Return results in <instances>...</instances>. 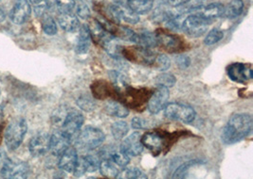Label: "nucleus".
Returning <instances> with one entry per match:
<instances>
[{
    "label": "nucleus",
    "mask_w": 253,
    "mask_h": 179,
    "mask_svg": "<svg viewBox=\"0 0 253 179\" xmlns=\"http://www.w3.org/2000/svg\"><path fill=\"white\" fill-rule=\"evenodd\" d=\"M253 117L248 113L233 114L222 132V142L225 145H234L243 141L252 133Z\"/></svg>",
    "instance_id": "nucleus-1"
},
{
    "label": "nucleus",
    "mask_w": 253,
    "mask_h": 179,
    "mask_svg": "<svg viewBox=\"0 0 253 179\" xmlns=\"http://www.w3.org/2000/svg\"><path fill=\"white\" fill-rule=\"evenodd\" d=\"M28 132V123L23 117H15L4 131V144L9 151L17 150Z\"/></svg>",
    "instance_id": "nucleus-2"
},
{
    "label": "nucleus",
    "mask_w": 253,
    "mask_h": 179,
    "mask_svg": "<svg viewBox=\"0 0 253 179\" xmlns=\"http://www.w3.org/2000/svg\"><path fill=\"white\" fill-rule=\"evenodd\" d=\"M105 135L97 127L86 126L76 136V144L85 150H94L104 144Z\"/></svg>",
    "instance_id": "nucleus-3"
},
{
    "label": "nucleus",
    "mask_w": 253,
    "mask_h": 179,
    "mask_svg": "<svg viewBox=\"0 0 253 179\" xmlns=\"http://www.w3.org/2000/svg\"><path fill=\"white\" fill-rule=\"evenodd\" d=\"M164 114L166 118L170 120L180 121L185 123L194 122L196 117L194 108L181 103H170L166 105L164 108Z\"/></svg>",
    "instance_id": "nucleus-4"
},
{
    "label": "nucleus",
    "mask_w": 253,
    "mask_h": 179,
    "mask_svg": "<svg viewBox=\"0 0 253 179\" xmlns=\"http://www.w3.org/2000/svg\"><path fill=\"white\" fill-rule=\"evenodd\" d=\"M211 23V21L196 12L185 18L183 22L181 23V29L190 37L199 38L207 32Z\"/></svg>",
    "instance_id": "nucleus-5"
},
{
    "label": "nucleus",
    "mask_w": 253,
    "mask_h": 179,
    "mask_svg": "<svg viewBox=\"0 0 253 179\" xmlns=\"http://www.w3.org/2000/svg\"><path fill=\"white\" fill-rule=\"evenodd\" d=\"M84 121V118L82 112L77 110H71L66 113L64 121L61 125V129L66 134L69 135L71 140H73V138L76 137L80 132Z\"/></svg>",
    "instance_id": "nucleus-6"
},
{
    "label": "nucleus",
    "mask_w": 253,
    "mask_h": 179,
    "mask_svg": "<svg viewBox=\"0 0 253 179\" xmlns=\"http://www.w3.org/2000/svg\"><path fill=\"white\" fill-rule=\"evenodd\" d=\"M227 74L230 79L236 83L245 84L253 79V68L249 64L234 62L227 68Z\"/></svg>",
    "instance_id": "nucleus-7"
},
{
    "label": "nucleus",
    "mask_w": 253,
    "mask_h": 179,
    "mask_svg": "<svg viewBox=\"0 0 253 179\" xmlns=\"http://www.w3.org/2000/svg\"><path fill=\"white\" fill-rule=\"evenodd\" d=\"M50 135L46 132H40L35 135L29 143V151L33 157H40L49 151Z\"/></svg>",
    "instance_id": "nucleus-8"
},
{
    "label": "nucleus",
    "mask_w": 253,
    "mask_h": 179,
    "mask_svg": "<svg viewBox=\"0 0 253 179\" xmlns=\"http://www.w3.org/2000/svg\"><path fill=\"white\" fill-rule=\"evenodd\" d=\"M32 14V7L29 0H16L10 11V19L15 25H23Z\"/></svg>",
    "instance_id": "nucleus-9"
},
{
    "label": "nucleus",
    "mask_w": 253,
    "mask_h": 179,
    "mask_svg": "<svg viewBox=\"0 0 253 179\" xmlns=\"http://www.w3.org/2000/svg\"><path fill=\"white\" fill-rule=\"evenodd\" d=\"M170 92L169 90L166 87L159 86V88L156 90L152 96L150 97L147 105V110L151 114H158L164 110L166 107L168 100H169Z\"/></svg>",
    "instance_id": "nucleus-10"
},
{
    "label": "nucleus",
    "mask_w": 253,
    "mask_h": 179,
    "mask_svg": "<svg viewBox=\"0 0 253 179\" xmlns=\"http://www.w3.org/2000/svg\"><path fill=\"white\" fill-rule=\"evenodd\" d=\"M101 163L100 157L93 155H86L78 157L76 167L73 171V175L76 178H80L85 173H94L99 170Z\"/></svg>",
    "instance_id": "nucleus-11"
},
{
    "label": "nucleus",
    "mask_w": 253,
    "mask_h": 179,
    "mask_svg": "<svg viewBox=\"0 0 253 179\" xmlns=\"http://www.w3.org/2000/svg\"><path fill=\"white\" fill-rule=\"evenodd\" d=\"M124 53L132 60L145 65H153L155 58L157 56V54L151 51L148 47H144L142 45L128 49L126 52L124 51Z\"/></svg>",
    "instance_id": "nucleus-12"
},
{
    "label": "nucleus",
    "mask_w": 253,
    "mask_h": 179,
    "mask_svg": "<svg viewBox=\"0 0 253 179\" xmlns=\"http://www.w3.org/2000/svg\"><path fill=\"white\" fill-rule=\"evenodd\" d=\"M140 138L141 135L139 134V132H134L129 135L123 141L120 149L129 157H138L142 153L143 150Z\"/></svg>",
    "instance_id": "nucleus-13"
},
{
    "label": "nucleus",
    "mask_w": 253,
    "mask_h": 179,
    "mask_svg": "<svg viewBox=\"0 0 253 179\" xmlns=\"http://www.w3.org/2000/svg\"><path fill=\"white\" fill-rule=\"evenodd\" d=\"M71 141V138L62 129L56 130L53 134L50 135L49 151H51L54 156L59 157L69 147Z\"/></svg>",
    "instance_id": "nucleus-14"
},
{
    "label": "nucleus",
    "mask_w": 253,
    "mask_h": 179,
    "mask_svg": "<svg viewBox=\"0 0 253 179\" xmlns=\"http://www.w3.org/2000/svg\"><path fill=\"white\" fill-rule=\"evenodd\" d=\"M30 165L25 161H12L8 165L5 172L1 175L3 179H27L30 176Z\"/></svg>",
    "instance_id": "nucleus-15"
},
{
    "label": "nucleus",
    "mask_w": 253,
    "mask_h": 179,
    "mask_svg": "<svg viewBox=\"0 0 253 179\" xmlns=\"http://www.w3.org/2000/svg\"><path fill=\"white\" fill-rule=\"evenodd\" d=\"M78 153L75 147L69 146L60 156L58 160L59 168L67 173H73L78 161Z\"/></svg>",
    "instance_id": "nucleus-16"
},
{
    "label": "nucleus",
    "mask_w": 253,
    "mask_h": 179,
    "mask_svg": "<svg viewBox=\"0 0 253 179\" xmlns=\"http://www.w3.org/2000/svg\"><path fill=\"white\" fill-rule=\"evenodd\" d=\"M141 144L144 147H146L153 154H160L163 146H164V141L163 137L159 132L156 131H149L145 134L142 135L140 138Z\"/></svg>",
    "instance_id": "nucleus-17"
},
{
    "label": "nucleus",
    "mask_w": 253,
    "mask_h": 179,
    "mask_svg": "<svg viewBox=\"0 0 253 179\" xmlns=\"http://www.w3.org/2000/svg\"><path fill=\"white\" fill-rule=\"evenodd\" d=\"M91 33L87 25H83L80 28V32L76 42L75 50L78 55H85L91 45Z\"/></svg>",
    "instance_id": "nucleus-18"
},
{
    "label": "nucleus",
    "mask_w": 253,
    "mask_h": 179,
    "mask_svg": "<svg viewBox=\"0 0 253 179\" xmlns=\"http://www.w3.org/2000/svg\"><path fill=\"white\" fill-rule=\"evenodd\" d=\"M156 34L158 37L159 45H161V47H163L167 51L174 52L181 48L182 42L179 37L173 35V34L166 33L163 31Z\"/></svg>",
    "instance_id": "nucleus-19"
},
{
    "label": "nucleus",
    "mask_w": 253,
    "mask_h": 179,
    "mask_svg": "<svg viewBox=\"0 0 253 179\" xmlns=\"http://www.w3.org/2000/svg\"><path fill=\"white\" fill-rule=\"evenodd\" d=\"M224 5L222 3L215 2L211 3L207 6H199L196 11V13H199L203 17H205L208 20L212 21L217 18H220L224 15Z\"/></svg>",
    "instance_id": "nucleus-20"
},
{
    "label": "nucleus",
    "mask_w": 253,
    "mask_h": 179,
    "mask_svg": "<svg viewBox=\"0 0 253 179\" xmlns=\"http://www.w3.org/2000/svg\"><path fill=\"white\" fill-rule=\"evenodd\" d=\"M58 24L61 29L67 32H75L80 29V21L72 12L60 13L58 16Z\"/></svg>",
    "instance_id": "nucleus-21"
},
{
    "label": "nucleus",
    "mask_w": 253,
    "mask_h": 179,
    "mask_svg": "<svg viewBox=\"0 0 253 179\" xmlns=\"http://www.w3.org/2000/svg\"><path fill=\"white\" fill-rule=\"evenodd\" d=\"M99 169L102 176H104V178H107V179L120 178L123 170L121 167H119L115 162H113L111 159L107 157L103 158V160H101Z\"/></svg>",
    "instance_id": "nucleus-22"
},
{
    "label": "nucleus",
    "mask_w": 253,
    "mask_h": 179,
    "mask_svg": "<svg viewBox=\"0 0 253 179\" xmlns=\"http://www.w3.org/2000/svg\"><path fill=\"white\" fill-rule=\"evenodd\" d=\"M101 156H103V158H109L116 164L121 167L122 169H125L130 162L129 156L126 155L125 152H123L121 149L116 150V149H110L108 151H103L101 153Z\"/></svg>",
    "instance_id": "nucleus-23"
},
{
    "label": "nucleus",
    "mask_w": 253,
    "mask_h": 179,
    "mask_svg": "<svg viewBox=\"0 0 253 179\" xmlns=\"http://www.w3.org/2000/svg\"><path fill=\"white\" fill-rule=\"evenodd\" d=\"M126 6L137 14L148 13L154 6V0H126Z\"/></svg>",
    "instance_id": "nucleus-24"
},
{
    "label": "nucleus",
    "mask_w": 253,
    "mask_h": 179,
    "mask_svg": "<svg viewBox=\"0 0 253 179\" xmlns=\"http://www.w3.org/2000/svg\"><path fill=\"white\" fill-rule=\"evenodd\" d=\"M105 112L108 115L118 117V118H126L129 115V110L126 106L118 102V101L110 100L105 105Z\"/></svg>",
    "instance_id": "nucleus-25"
},
{
    "label": "nucleus",
    "mask_w": 253,
    "mask_h": 179,
    "mask_svg": "<svg viewBox=\"0 0 253 179\" xmlns=\"http://www.w3.org/2000/svg\"><path fill=\"white\" fill-rule=\"evenodd\" d=\"M243 0H230L227 6L224 7V15L229 19H234L239 17L244 11Z\"/></svg>",
    "instance_id": "nucleus-26"
},
{
    "label": "nucleus",
    "mask_w": 253,
    "mask_h": 179,
    "mask_svg": "<svg viewBox=\"0 0 253 179\" xmlns=\"http://www.w3.org/2000/svg\"><path fill=\"white\" fill-rule=\"evenodd\" d=\"M202 163H204V161H202L201 159H192V160L186 161L175 170V172L173 173V179H184L187 177L191 168Z\"/></svg>",
    "instance_id": "nucleus-27"
},
{
    "label": "nucleus",
    "mask_w": 253,
    "mask_h": 179,
    "mask_svg": "<svg viewBox=\"0 0 253 179\" xmlns=\"http://www.w3.org/2000/svg\"><path fill=\"white\" fill-rule=\"evenodd\" d=\"M138 44L148 48L159 46L157 34L150 32V31L140 32L138 34Z\"/></svg>",
    "instance_id": "nucleus-28"
},
{
    "label": "nucleus",
    "mask_w": 253,
    "mask_h": 179,
    "mask_svg": "<svg viewBox=\"0 0 253 179\" xmlns=\"http://www.w3.org/2000/svg\"><path fill=\"white\" fill-rule=\"evenodd\" d=\"M128 131H129V126L126 122L119 121V122H115L111 125V133L117 141L124 140L125 137H126Z\"/></svg>",
    "instance_id": "nucleus-29"
},
{
    "label": "nucleus",
    "mask_w": 253,
    "mask_h": 179,
    "mask_svg": "<svg viewBox=\"0 0 253 179\" xmlns=\"http://www.w3.org/2000/svg\"><path fill=\"white\" fill-rule=\"evenodd\" d=\"M42 30L43 31L48 35V36H53L57 33V24L55 20L50 16L44 14L42 16Z\"/></svg>",
    "instance_id": "nucleus-30"
},
{
    "label": "nucleus",
    "mask_w": 253,
    "mask_h": 179,
    "mask_svg": "<svg viewBox=\"0 0 253 179\" xmlns=\"http://www.w3.org/2000/svg\"><path fill=\"white\" fill-rule=\"evenodd\" d=\"M224 38V32L220 29H212L209 31L207 36L204 39V44L210 46V45H215L220 42Z\"/></svg>",
    "instance_id": "nucleus-31"
},
{
    "label": "nucleus",
    "mask_w": 253,
    "mask_h": 179,
    "mask_svg": "<svg viewBox=\"0 0 253 179\" xmlns=\"http://www.w3.org/2000/svg\"><path fill=\"white\" fill-rule=\"evenodd\" d=\"M156 83L158 86H162L166 88H171L174 86L176 83V79L173 76V74H168V73H163L157 77L156 79Z\"/></svg>",
    "instance_id": "nucleus-32"
},
{
    "label": "nucleus",
    "mask_w": 253,
    "mask_h": 179,
    "mask_svg": "<svg viewBox=\"0 0 253 179\" xmlns=\"http://www.w3.org/2000/svg\"><path fill=\"white\" fill-rule=\"evenodd\" d=\"M152 66H154L159 71L165 72L171 66L170 59L164 54H158L155 58V60H154V63Z\"/></svg>",
    "instance_id": "nucleus-33"
},
{
    "label": "nucleus",
    "mask_w": 253,
    "mask_h": 179,
    "mask_svg": "<svg viewBox=\"0 0 253 179\" xmlns=\"http://www.w3.org/2000/svg\"><path fill=\"white\" fill-rule=\"evenodd\" d=\"M74 8H76V13L82 19L86 20L90 17V15H91L90 9L84 0H75Z\"/></svg>",
    "instance_id": "nucleus-34"
},
{
    "label": "nucleus",
    "mask_w": 253,
    "mask_h": 179,
    "mask_svg": "<svg viewBox=\"0 0 253 179\" xmlns=\"http://www.w3.org/2000/svg\"><path fill=\"white\" fill-rule=\"evenodd\" d=\"M109 77L112 80V83L116 86V89H122L126 88L128 83H127V79L126 76H124L122 73L117 72V71H110L109 72Z\"/></svg>",
    "instance_id": "nucleus-35"
},
{
    "label": "nucleus",
    "mask_w": 253,
    "mask_h": 179,
    "mask_svg": "<svg viewBox=\"0 0 253 179\" xmlns=\"http://www.w3.org/2000/svg\"><path fill=\"white\" fill-rule=\"evenodd\" d=\"M76 103L81 110L84 112H91L95 109V104L92 98H90L88 95H81Z\"/></svg>",
    "instance_id": "nucleus-36"
},
{
    "label": "nucleus",
    "mask_w": 253,
    "mask_h": 179,
    "mask_svg": "<svg viewBox=\"0 0 253 179\" xmlns=\"http://www.w3.org/2000/svg\"><path fill=\"white\" fill-rule=\"evenodd\" d=\"M55 2L60 13L71 12L75 7V0H55Z\"/></svg>",
    "instance_id": "nucleus-37"
},
{
    "label": "nucleus",
    "mask_w": 253,
    "mask_h": 179,
    "mask_svg": "<svg viewBox=\"0 0 253 179\" xmlns=\"http://www.w3.org/2000/svg\"><path fill=\"white\" fill-rule=\"evenodd\" d=\"M124 178L128 179H146L147 176L141 170L136 167H131L126 170L124 173Z\"/></svg>",
    "instance_id": "nucleus-38"
},
{
    "label": "nucleus",
    "mask_w": 253,
    "mask_h": 179,
    "mask_svg": "<svg viewBox=\"0 0 253 179\" xmlns=\"http://www.w3.org/2000/svg\"><path fill=\"white\" fill-rule=\"evenodd\" d=\"M11 158L8 157L6 151L2 148H0V175L4 173V171L7 169L8 165L11 162Z\"/></svg>",
    "instance_id": "nucleus-39"
},
{
    "label": "nucleus",
    "mask_w": 253,
    "mask_h": 179,
    "mask_svg": "<svg viewBox=\"0 0 253 179\" xmlns=\"http://www.w3.org/2000/svg\"><path fill=\"white\" fill-rule=\"evenodd\" d=\"M131 126L134 129H144L147 126V121L139 117H135L131 121Z\"/></svg>",
    "instance_id": "nucleus-40"
},
{
    "label": "nucleus",
    "mask_w": 253,
    "mask_h": 179,
    "mask_svg": "<svg viewBox=\"0 0 253 179\" xmlns=\"http://www.w3.org/2000/svg\"><path fill=\"white\" fill-rule=\"evenodd\" d=\"M175 62L176 64L181 68V69H186V68L189 67L190 64H191V60L190 58L186 55H179V56L176 57L175 59Z\"/></svg>",
    "instance_id": "nucleus-41"
},
{
    "label": "nucleus",
    "mask_w": 253,
    "mask_h": 179,
    "mask_svg": "<svg viewBox=\"0 0 253 179\" xmlns=\"http://www.w3.org/2000/svg\"><path fill=\"white\" fill-rule=\"evenodd\" d=\"M191 0H164V2L168 5L173 8H179L183 7L186 4L190 3Z\"/></svg>",
    "instance_id": "nucleus-42"
},
{
    "label": "nucleus",
    "mask_w": 253,
    "mask_h": 179,
    "mask_svg": "<svg viewBox=\"0 0 253 179\" xmlns=\"http://www.w3.org/2000/svg\"><path fill=\"white\" fill-rule=\"evenodd\" d=\"M5 18H6V11L2 7H0V22H3Z\"/></svg>",
    "instance_id": "nucleus-43"
},
{
    "label": "nucleus",
    "mask_w": 253,
    "mask_h": 179,
    "mask_svg": "<svg viewBox=\"0 0 253 179\" xmlns=\"http://www.w3.org/2000/svg\"><path fill=\"white\" fill-rule=\"evenodd\" d=\"M43 1H44V0H29V2H30L31 4H33L34 6H39V5L43 4Z\"/></svg>",
    "instance_id": "nucleus-44"
},
{
    "label": "nucleus",
    "mask_w": 253,
    "mask_h": 179,
    "mask_svg": "<svg viewBox=\"0 0 253 179\" xmlns=\"http://www.w3.org/2000/svg\"><path fill=\"white\" fill-rule=\"evenodd\" d=\"M113 2H114V4H117V5H123V4H125V1L124 0H112Z\"/></svg>",
    "instance_id": "nucleus-45"
},
{
    "label": "nucleus",
    "mask_w": 253,
    "mask_h": 179,
    "mask_svg": "<svg viewBox=\"0 0 253 179\" xmlns=\"http://www.w3.org/2000/svg\"><path fill=\"white\" fill-rule=\"evenodd\" d=\"M0 93H1V90H0Z\"/></svg>",
    "instance_id": "nucleus-46"
}]
</instances>
